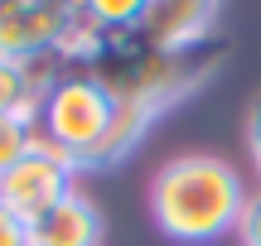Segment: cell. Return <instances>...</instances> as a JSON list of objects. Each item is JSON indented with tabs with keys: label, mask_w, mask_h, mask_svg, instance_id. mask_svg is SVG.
I'll list each match as a JSON object with an SVG mask.
<instances>
[{
	"label": "cell",
	"mask_w": 261,
	"mask_h": 246,
	"mask_svg": "<svg viewBox=\"0 0 261 246\" xmlns=\"http://www.w3.org/2000/svg\"><path fill=\"white\" fill-rule=\"evenodd\" d=\"M39 140V126L34 116H0V174L15 169Z\"/></svg>",
	"instance_id": "8fae6325"
},
{
	"label": "cell",
	"mask_w": 261,
	"mask_h": 246,
	"mask_svg": "<svg viewBox=\"0 0 261 246\" xmlns=\"http://www.w3.org/2000/svg\"><path fill=\"white\" fill-rule=\"evenodd\" d=\"M29 246H102V212L87 193H68L63 203L29 222Z\"/></svg>",
	"instance_id": "52a82bcc"
},
{
	"label": "cell",
	"mask_w": 261,
	"mask_h": 246,
	"mask_svg": "<svg viewBox=\"0 0 261 246\" xmlns=\"http://www.w3.org/2000/svg\"><path fill=\"white\" fill-rule=\"evenodd\" d=\"M73 24L77 10L63 0H0V53L34 58L44 48H58Z\"/></svg>",
	"instance_id": "5b68a950"
},
{
	"label": "cell",
	"mask_w": 261,
	"mask_h": 246,
	"mask_svg": "<svg viewBox=\"0 0 261 246\" xmlns=\"http://www.w3.org/2000/svg\"><path fill=\"white\" fill-rule=\"evenodd\" d=\"M0 246H29V222H19L5 203H0Z\"/></svg>",
	"instance_id": "4fadbf2b"
},
{
	"label": "cell",
	"mask_w": 261,
	"mask_h": 246,
	"mask_svg": "<svg viewBox=\"0 0 261 246\" xmlns=\"http://www.w3.org/2000/svg\"><path fill=\"white\" fill-rule=\"evenodd\" d=\"M145 10H150V0H77V15L92 29H102V34H130V29H140Z\"/></svg>",
	"instance_id": "30bf717a"
},
{
	"label": "cell",
	"mask_w": 261,
	"mask_h": 246,
	"mask_svg": "<svg viewBox=\"0 0 261 246\" xmlns=\"http://www.w3.org/2000/svg\"><path fill=\"white\" fill-rule=\"evenodd\" d=\"M247 189L218 155H174L150 179V218L179 246H208L237 232Z\"/></svg>",
	"instance_id": "7a4b0ae2"
},
{
	"label": "cell",
	"mask_w": 261,
	"mask_h": 246,
	"mask_svg": "<svg viewBox=\"0 0 261 246\" xmlns=\"http://www.w3.org/2000/svg\"><path fill=\"white\" fill-rule=\"evenodd\" d=\"M39 97L44 92H39L34 77H29V63L0 53V116H34Z\"/></svg>",
	"instance_id": "9c48e42d"
},
{
	"label": "cell",
	"mask_w": 261,
	"mask_h": 246,
	"mask_svg": "<svg viewBox=\"0 0 261 246\" xmlns=\"http://www.w3.org/2000/svg\"><path fill=\"white\" fill-rule=\"evenodd\" d=\"M247 150H252V164L261 174V97L252 102V111H247Z\"/></svg>",
	"instance_id": "5bb4252c"
},
{
	"label": "cell",
	"mask_w": 261,
	"mask_h": 246,
	"mask_svg": "<svg viewBox=\"0 0 261 246\" xmlns=\"http://www.w3.org/2000/svg\"><path fill=\"white\" fill-rule=\"evenodd\" d=\"M77 160H68L63 150H54L48 140H34V150L0 174V203L15 212L19 222L44 218L54 203H63L68 193H77Z\"/></svg>",
	"instance_id": "277c9868"
},
{
	"label": "cell",
	"mask_w": 261,
	"mask_h": 246,
	"mask_svg": "<svg viewBox=\"0 0 261 246\" xmlns=\"http://www.w3.org/2000/svg\"><path fill=\"white\" fill-rule=\"evenodd\" d=\"M237 237H242V246H261V193H247V208H242V222H237Z\"/></svg>",
	"instance_id": "7c38bea8"
},
{
	"label": "cell",
	"mask_w": 261,
	"mask_h": 246,
	"mask_svg": "<svg viewBox=\"0 0 261 246\" xmlns=\"http://www.w3.org/2000/svg\"><path fill=\"white\" fill-rule=\"evenodd\" d=\"M155 116L160 111H150V106H136V102H116V121H112V131H107V140H102V150L87 160V169H112V164H121L130 150H136L140 140H145V131L155 126Z\"/></svg>",
	"instance_id": "ba28073f"
},
{
	"label": "cell",
	"mask_w": 261,
	"mask_h": 246,
	"mask_svg": "<svg viewBox=\"0 0 261 246\" xmlns=\"http://www.w3.org/2000/svg\"><path fill=\"white\" fill-rule=\"evenodd\" d=\"M223 0H150L136 34L150 48H189L213 39V15Z\"/></svg>",
	"instance_id": "8992f818"
},
{
	"label": "cell",
	"mask_w": 261,
	"mask_h": 246,
	"mask_svg": "<svg viewBox=\"0 0 261 246\" xmlns=\"http://www.w3.org/2000/svg\"><path fill=\"white\" fill-rule=\"evenodd\" d=\"M223 48H227L223 39H203V44H189V48H150L136 29L130 34H102L97 29L77 73H92L116 102L165 111L169 102L189 97L198 82H208L218 73Z\"/></svg>",
	"instance_id": "6da1fadb"
},
{
	"label": "cell",
	"mask_w": 261,
	"mask_h": 246,
	"mask_svg": "<svg viewBox=\"0 0 261 246\" xmlns=\"http://www.w3.org/2000/svg\"><path fill=\"white\" fill-rule=\"evenodd\" d=\"M112 121H116V97L92 73H77V68L63 73L39 97V111H34L39 140L63 150L68 160H77V169H87V160L102 150Z\"/></svg>",
	"instance_id": "3957f363"
}]
</instances>
